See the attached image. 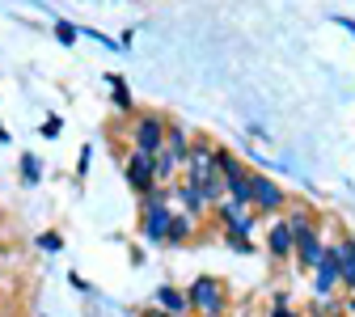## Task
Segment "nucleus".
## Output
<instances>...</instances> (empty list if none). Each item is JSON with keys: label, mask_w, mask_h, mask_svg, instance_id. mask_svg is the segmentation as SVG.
Here are the masks:
<instances>
[{"label": "nucleus", "mask_w": 355, "mask_h": 317, "mask_svg": "<svg viewBox=\"0 0 355 317\" xmlns=\"http://www.w3.org/2000/svg\"><path fill=\"white\" fill-rule=\"evenodd\" d=\"M191 233V224H187V216H178V220H169V233H165V241H182Z\"/></svg>", "instance_id": "obj_15"}, {"label": "nucleus", "mask_w": 355, "mask_h": 317, "mask_svg": "<svg viewBox=\"0 0 355 317\" xmlns=\"http://www.w3.org/2000/svg\"><path fill=\"white\" fill-rule=\"evenodd\" d=\"M220 220H229V229H233L237 237H245V233L254 229V216H250L245 203H237V199H229L225 207H220Z\"/></svg>", "instance_id": "obj_8"}, {"label": "nucleus", "mask_w": 355, "mask_h": 317, "mask_svg": "<svg viewBox=\"0 0 355 317\" xmlns=\"http://www.w3.org/2000/svg\"><path fill=\"white\" fill-rule=\"evenodd\" d=\"M157 305H161L169 317H182V313H187V296L178 292V288H157Z\"/></svg>", "instance_id": "obj_10"}, {"label": "nucleus", "mask_w": 355, "mask_h": 317, "mask_svg": "<svg viewBox=\"0 0 355 317\" xmlns=\"http://www.w3.org/2000/svg\"><path fill=\"white\" fill-rule=\"evenodd\" d=\"M271 317H296V313H288V309H284V305H279V309H275V313H271Z\"/></svg>", "instance_id": "obj_22"}, {"label": "nucleus", "mask_w": 355, "mask_h": 317, "mask_svg": "<svg viewBox=\"0 0 355 317\" xmlns=\"http://www.w3.org/2000/svg\"><path fill=\"white\" fill-rule=\"evenodd\" d=\"M187 305H195L203 317H216L220 309H225V284L211 280V275H199L191 284V292H187Z\"/></svg>", "instance_id": "obj_2"}, {"label": "nucleus", "mask_w": 355, "mask_h": 317, "mask_svg": "<svg viewBox=\"0 0 355 317\" xmlns=\"http://www.w3.org/2000/svg\"><path fill=\"white\" fill-rule=\"evenodd\" d=\"M330 254L338 258V280L355 288V241H343V246H338V250H330Z\"/></svg>", "instance_id": "obj_9"}, {"label": "nucleus", "mask_w": 355, "mask_h": 317, "mask_svg": "<svg viewBox=\"0 0 355 317\" xmlns=\"http://www.w3.org/2000/svg\"><path fill=\"white\" fill-rule=\"evenodd\" d=\"M85 169H89V144H85L80 157H76V178H85Z\"/></svg>", "instance_id": "obj_19"}, {"label": "nucleus", "mask_w": 355, "mask_h": 317, "mask_svg": "<svg viewBox=\"0 0 355 317\" xmlns=\"http://www.w3.org/2000/svg\"><path fill=\"white\" fill-rule=\"evenodd\" d=\"M178 195H182V203H187V207H191V212H195V207H203V203H207V199H203V195H199V191H195V187H191V182H182V191H178Z\"/></svg>", "instance_id": "obj_16"}, {"label": "nucleus", "mask_w": 355, "mask_h": 317, "mask_svg": "<svg viewBox=\"0 0 355 317\" xmlns=\"http://www.w3.org/2000/svg\"><path fill=\"white\" fill-rule=\"evenodd\" d=\"M42 135H60V119H47V123H42Z\"/></svg>", "instance_id": "obj_20"}, {"label": "nucleus", "mask_w": 355, "mask_h": 317, "mask_svg": "<svg viewBox=\"0 0 355 317\" xmlns=\"http://www.w3.org/2000/svg\"><path fill=\"white\" fill-rule=\"evenodd\" d=\"M187 169H191L187 182H191L203 199H220V191H225V178H220V161H216V153H207V148H191V153H187Z\"/></svg>", "instance_id": "obj_1"}, {"label": "nucleus", "mask_w": 355, "mask_h": 317, "mask_svg": "<svg viewBox=\"0 0 355 317\" xmlns=\"http://www.w3.org/2000/svg\"><path fill=\"white\" fill-rule=\"evenodd\" d=\"M127 182L136 187L140 195H148L157 187V165H153L148 153H131V161H127Z\"/></svg>", "instance_id": "obj_5"}, {"label": "nucleus", "mask_w": 355, "mask_h": 317, "mask_svg": "<svg viewBox=\"0 0 355 317\" xmlns=\"http://www.w3.org/2000/svg\"><path fill=\"white\" fill-rule=\"evenodd\" d=\"M106 80H110V89H114V106H119V110L127 114V110H131V94H127V85H123V80H119L114 72H110Z\"/></svg>", "instance_id": "obj_14"}, {"label": "nucleus", "mask_w": 355, "mask_h": 317, "mask_svg": "<svg viewBox=\"0 0 355 317\" xmlns=\"http://www.w3.org/2000/svg\"><path fill=\"white\" fill-rule=\"evenodd\" d=\"M334 22H338V26H343L347 34H355V22H351V17H334Z\"/></svg>", "instance_id": "obj_21"}, {"label": "nucleus", "mask_w": 355, "mask_h": 317, "mask_svg": "<svg viewBox=\"0 0 355 317\" xmlns=\"http://www.w3.org/2000/svg\"><path fill=\"white\" fill-rule=\"evenodd\" d=\"M250 199L258 203V212H275V207H284L279 182H271L266 173H250Z\"/></svg>", "instance_id": "obj_4"}, {"label": "nucleus", "mask_w": 355, "mask_h": 317, "mask_svg": "<svg viewBox=\"0 0 355 317\" xmlns=\"http://www.w3.org/2000/svg\"><path fill=\"white\" fill-rule=\"evenodd\" d=\"M55 38L64 42V47H72V42H76V26L72 22H55Z\"/></svg>", "instance_id": "obj_17"}, {"label": "nucleus", "mask_w": 355, "mask_h": 317, "mask_svg": "<svg viewBox=\"0 0 355 317\" xmlns=\"http://www.w3.org/2000/svg\"><path fill=\"white\" fill-rule=\"evenodd\" d=\"M161 140H165V123H161L157 114H144V119L136 123V153L157 157V153H161Z\"/></svg>", "instance_id": "obj_6"}, {"label": "nucleus", "mask_w": 355, "mask_h": 317, "mask_svg": "<svg viewBox=\"0 0 355 317\" xmlns=\"http://www.w3.org/2000/svg\"><path fill=\"white\" fill-rule=\"evenodd\" d=\"M216 161H220V178L229 182L233 199H237V203H245V199H250V169H245L233 153H216Z\"/></svg>", "instance_id": "obj_3"}, {"label": "nucleus", "mask_w": 355, "mask_h": 317, "mask_svg": "<svg viewBox=\"0 0 355 317\" xmlns=\"http://www.w3.org/2000/svg\"><path fill=\"white\" fill-rule=\"evenodd\" d=\"M144 317H169V313H165V309H148Z\"/></svg>", "instance_id": "obj_23"}, {"label": "nucleus", "mask_w": 355, "mask_h": 317, "mask_svg": "<svg viewBox=\"0 0 355 317\" xmlns=\"http://www.w3.org/2000/svg\"><path fill=\"white\" fill-rule=\"evenodd\" d=\"M38 246L47 250V254H60V250H64V237H60V233H42V237H38Z\"/></svg>", "instance_id": "obj_18"}, {"label": "nucleus", "mask_w": 355, "mask_h": 317, "mask_svg": "<svg viewBox=\"0 0 355 317\" xmlns=\"http://www.w3.org/2000/svg\"><path fill=\"white\" fill-rule=\"evenodd\" d=\"M334 284H338V258L326 250V258L318 262V288H322V292H330Z\"/></svg>", "instance_id": "obj_11"}, {"label": "nucleus", "mask_w": 355, "mask_h": 317, "mask_svg": "<svg viewBox=\"0 0 355 317\" xmlns=\"http://www.w3.org/2000/svg\"><path fill=\"white\" fill-rule=\"evenodd\" d=\"M165 233H169V207L153 199L144 212V241H165Z\"/></svg>", "instance_id": "obj_7"}, {"label": "nucleus", "mask_w": 355, "mask_h": 317, "mask_svg": "<svg viewBox=\"0 0 355 317\" xmlns=\"http://www.w3.org/2000/svg\"><path fill=\"white\" fill-rule=\"evenodd\" d=\"M292 250V233H288V224H275V229H271V254H288Z\"/></svg>", "instance_id": "obj_13"}, {"label": "nucleus", "mask_w": 355, "mask_h": 317, "mask_svg": "<svg viewBox=\"0 0 355 317\" xmlns=\"http://www.w3.org/2000/svg\"><path fill=\"white\" fill-rule=\"evenodd\" d=\"M38 178H42V161H38L34 153H21V182H26V187H34Z\"/></svg>", "instance_id": "obj_12"}, {"label": "nucleus", "mask_w": 355, "mask_h": 317, "mask_svg": "<svg viewBox=\"0 0 355 317\" xmlns=\"http://www.w3.org/2000/svg\"><path fill=\"white\" fill-rule=\"evenodd\" d=\"M347 309H351V313H355V300H351V305H347Z\"/></svg>", "instance_id": "obj_24"}]
</instances>
